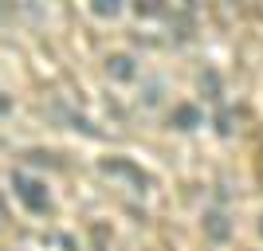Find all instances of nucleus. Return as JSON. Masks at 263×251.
<instances>
[{"label": "nucleus", "mask_w": 263, "mask_h": 251, "mask_svg": "<svg viewBox=\"0 0 263 251\" xmlns=\"http://www.w3.org/2000/svg\"><path fill=\"white\" fill-rule=\"evenodd\" d=\"M12 188H16V197L28 212H47L51 208V197H47V185L44 181H35L28 173H12Z\"/></svg>", "instance_id": "1"}, {"label": "nucleus", "mask_w": 263, "mask_h": 251, "mask_svg": "<svg viewBox=\"0 0 263 251\" xmlns=\"http://www.w3.org/2000/svg\"><path fill=\"white\" fill-rule=\"evenodd\" d=\"M177 126V130H197L200 122H204V114H200L197 106H189V102H181V106H173V118H169Z\"/></svg>", "instance_id": "2"}, {"label": "nucleus", "mask_w": 263, "mask_h": 251, "mask_svg": "<svg viewBox=\"0 0 263 251\" xmlns=\"http://www.w3.org/2000/svg\"><path fill=\"white\" fill-rule=\"evenodd\" d=\"M106 71L118 79V83H130V79L138 75V67H134V55H110V59H106Z\"/></svg>", "instance_id": "3"}, {"label": "nucleus", "mask_w": 263, "mask_h": 251, "mask_svg": "<svg viewBox=\"0 0 263 251\" xmlns=\"http://www.w3.org/2000/svg\"><path fill=\"white\" fill-rule=\"evenodd\" d=\"M204 231H209L212 240H228L232 224H228V216H224V212H204Z\"/></svg>", "instance_id": "4"}, {"label": "nucleus", "mask_w": 263, "mask_h": 251, "mask_svg": "<svg viewBox=\"0 0 263 251\" xmlns=\"http://www.w3.org/2000/svg\"><path fill=\"white\" fill-rule=\"evenodd\" d=\"M200 90H204V99H209V102H216V106L224 102V90H220V75L212 71V67L204 71V75H200Z\"/></svg>", "instance_id": "5"}, {"label": "nucleus", "mask_w": 263, "mask_h": 251, "mask_svg": "<svg viewBox=\"0 0 263 251\" xmlns=\"http://www.w3.org/2000/svg\"><path fill=\"white\" fill-rule=\"evenodd\" d=\"M102 169H106V173H122V177H134L138 185H145L142 169H134V165H126V161H102Z\"/></svg>", "instance_id": "6"}, {"label": "nucleus", "mask_w": 263, "mask_h": 251, "mask_svg": "<svg viewBox=\"0 0 263 251\" xmlns=\"http://www.w3.org/2000/svg\"><path fill=\"white\" fill-rule=\"evenodd\" d=\"M90 8L99 12V16H118V12H122V0H90Z\"/></svg>", "instance_id": "7"}, {"label": "nucleus", "mask_w": 263, "mask_h": 251, "mask_svg": "<svg viewBox=\"0 0 263 251\" xmlns=\"http://www.w3.org/2000/svg\"><path fill=\"white\" fill-rule=\"evenodd\" d=\"M134 12H138V16H157V12H165V4L161 0H138Z\"/></svg>", "instance_id": "8"}, {"label": "nucleus", "mask_w": 263, "mask_h": 251, "mask_svg": "<svg viewBox=\"0 0 263 251\" xmlns=\"http://www.w3.org/2000/svg\"><path fill=\"white\" fill-rule=\"evenodd\" d=\"M95 247H106V228H102V224H95Z\"/></svg>", "instance_id": "9"}, {"label": "nucleus", "mask_w": 263, "mask_h": 251, "mask_svg": "<svg viewBox=\"0 0 263 251\" xmlns=\"http://www.w3.org/2000/svg\"><path fill=\"white\" fill-rule=\"evenodd\" d=\"M4 16H8V4H4V0H0V20H4Z\"/></svg>", "instance_id": "10"}, {"label": "nucleus", "mask_w": 263, "mask_h": 251, "mask_svg": "<svg viewBox=\"0 0 263 251\" xmlns=\"http://www.w3.org/2000/svg\"><path fill=\"white\" fill-rule=\"evenodd\" d=\"M259 236H263V216H259Z\"/></svg>", "instance_id": "11"}]
</instances>
